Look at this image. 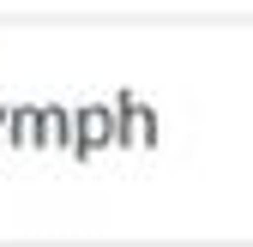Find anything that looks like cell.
Here are the masks:
<instances>
[{
    "instance_id": "obj_1",
    "label": "cell",
    "mask_w": 253,
    "mask_h": 247,
    "mask_svg": "<svg viewBox=\"0 0 253 247\" xmlns=\"http://www.w3.org/2000/svg\"><path fill=\"white\" fill-rule=\"evenodd\" d=\"M103 145H115V109H103V103L73 109V157H90Z\"/></svg>"
},
{
    "instance_id": "obj_2",
    "label": "cell",
    "mask_w": 253,
    "mask_h": 247,
    "mask_svg": "<svg viewBox=\"0 0 253 247\" xmlns=\"http://www.w3.org/2000/svg\"><path fill=\"white\" fill-rule=\"evenodd\" d=\"M115 145H157V121L139 97H115Z\"/></svg>"
},
{
    "instance_id": "obj_3",
    "label": "cell",
    "mask_w": 253,
    "mask_h": 247,
    "mask_svg": "<svg viewBox=\"0 0 253 247\" xmlns=\"http://www.w3.org/2000/svg\"><path fill=\"white\" fill-rule=\"evenodd\" d=\"M6 139H12L18 151H42V145H48V115L30 109V103L6 109Z\"/></svg>"
},
{
    "instance_id": "obj_4",
    "label": "cell",
    "mask_w": 253,
    "mask_h": 247,
    "mask_svg": "<svg viewBox=\"0 0 253 247\" xmlns=\"http://www.w3.org/2000/svg\"><path fill=\"white\" fill-rule=\"evenodd\" d=\"M42 115H48V145L73 151V109H60V103H42Z\"/></svg>"
}]
</instances>
